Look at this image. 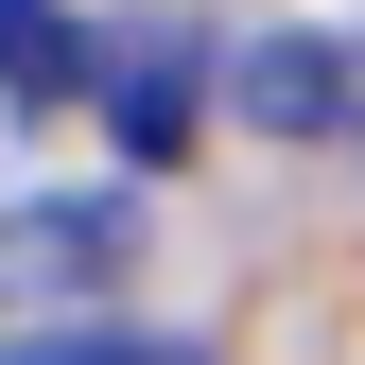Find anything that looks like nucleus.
<instances>
[{
	"instance_id": "nucleus-1",
	"label": "nucleus",
	"mask_w": 365,
	"mask_h": 365,
	"mask_svg": "<svg viewBox=\"0 0 365 365\" xmlns=\"http://www.w3.org/2000/svg\"><path fill=\"white\" fill-rule=\"evenodd\" d=\"M226 87H244V122H261V140H331V122H365V105H348V53H331V35H261V53L226 70Z\"/></svg>"
},
{
	"instance_id": "nucleus-2",
	"label": "nucleus",
	"mask_w": 365,
	"mask_h": 365,
	"mask_svg": "<svg viewBox=\"0 0 365 365\" xmlns=\"http://www.w3.org/2000/svg\"><path fill=\"white\" fill-rule=\"evenodd\" d=\"M192 105H209V53H192V35H122V53H105L122 157H174V140H192Z\"/></svg>"
},
{
	"instance_id": "nucleus-3",
	"label": "nucleus",
	"mask_w": 365,
	"mask_h": 365,
	"mask_svg": "<svg viewBox=\"0 0 365 365\" xmlns=\"http://www.w3.org/2000/svg\"><path fill=\"white\" fill-rule=\"evenodd\" d=\"M0 87H18V105H70L87 87V35L53 18V0H0Z\"/></svg>"
},
{
	"instance_id": "nucleus-4",
	"label": "nucleus",
	"mask_w": 365,
	"mask_h": 365,
	"mask_svg": "<svg viewBox=\"0 0 365 365\" xmlns=\"http://www.w3.org/2000/svg\"><path fill=\"white\" fill-rule=\"evenodd\" d=\"M0 365H174V348H122V331H18Z\"/></svg>"
}]
</instances>
